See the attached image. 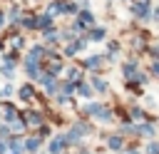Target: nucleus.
Wrapping results in <instances>:
<instances>
[{
	"label": "nucleus",
	"mask_w": 159,
	"mask_h": 154,
	"mask_svg": "<svg viewBox=\"0 0 159 154\" xmlns=\"http://www.w3.org/2000/svg\"><path fill=\"white\" fill-rule=\"evenodd\" d=\"M20 94H22V99H32V87H22Z\"/></svg>",
	"instance_id": "1"
},
{
	"label": "nucleus",
	"mask_w": 159,
	"mask_h": 154,
	"mask_svg": "<svg viewBox=\"0 0 159 154\" xmlns=\"http://www.w3.org/2000/svg\"><path fill=\"white\" fill-rule=\"evenodd\" d=\"M80 17H82V22H92V20H94V15H92V12H87V10H84V12H80Z\"/></svg>",
	"instance_id": "2"
},
{
	"label": "nucleus",
	"mask_w": 159,
	"mask_h": 154,
	"mask_svg": "<svg viewBox=\"0 0 159 154\" xmlns=\"http://www.w3.org/2000/svg\"><path fill=\"white\" fill-rule=\"evenodd\" d=\"M27 117H30V124H40V122H42V117H40L37 112H32V114H27Z\"/></svg>",
	"instance_id": "3"
},
{
	"label": "nucleus",
	"mask_w": 159,
	"mask_h": 154,
	"mask_svg": "<svg viewBox=\"0 0 159 154\" xmlns=\"http://www.w3.org/2000/svg\"><path fill=\"white\" fill-rule=\"evenodd\" d=\"M109 147H112V149H119V147H122V139L112 137V139H109Z\"/></svg>",
	"instance_id": "4"
},
{
	"label": "nucleus",
	"mask_w": 159,
	"mask_h": 154,
	"mask_svg": "<svg viewBox=\"0 0 159 154\" xmlns=\"http://www.w3.org/2000/svg\"><path fill=\"white\" fill-rule=\"evenodd\" d=\"M37 147H40V142H37V139H27V149H30V152H35Z\"/></svg>",
	"instance_id": "5"
},
{
	"label": "nucleus",
	"mask_w": 159,
	"mask_h": 154,
	"mask_svg": "<svg viewBox=\"0 0 159 154\" xmlns=\"http://www.w3.org/2000/svg\"><path fill=\"white\" fill-rule=\"evenodd\" d=\"M134 12H137L139 17H144V15H147V7H144V5H137V7H134Z\"/></svg>",
	"instance_id": "6"
},
{
	"label": "nucleus",
	"mask_w": 159,
	"mask_h": 154,
	"mask_svg": "<svg viewBox=\"0 0 159 154\" xmlns=\"http://www.w3.org/2000/svg\"><path fill=\"white\" fill-rule=\"evenodd\" d=\"M102 37H104V30H102V27H99V30H94V32H92V40H102Z\"/></svg>",
	"instance_id": "7"
},
{
	"label": "nucleus",
	"mask_w": 159,
	"mask_h": 154,
	"mask_svg": "<svg viewBox=\"0 0 159 154\" xmlns=\"http://www.w3.org/2000/svg\"><path fill=\"white\" fill-rule=\"evenodd\" d=\"M139 132H142V134H152V127H147V124H142V127H139Z\"/></svg>",
	"instance_id": "8"
},
{
	"label": "nucleus",
	"mask_w": 159,
	"mask_h": 154,
	"mask_svg": "<svg viewBox=\"0 0 159 154\" xmlns=\"http://www.w3.org/2000/svg\"><path fill=\"white\" fill-rule=\"evenodd\" d=\"M94 87H97V89H107V84H104V82H99V79H94Z\"/></svg>",
	"instance_id": "9"
},
{
	"label": "nucleus",
	"mask_w": 159,
	"mask_h": 154,
	"mask_svg": "<svg viewBox=\"0 0 159 154\" xmlns=\"http://www.w3.org/2000/svg\"><path fill=\"white\" fill-rule=\"evenodd\" d=\"M152 72H154V75H159V62H154V67H152Z\"/></svg>",
	"instance_id": "10"
},
{
	"label": "nucleus",
	"mask_w": 159,
	"mask_h": 154,
	"mask_svg": "<svg viewBox=\"0 0 159 154\" xmlns=\"http://www.w3.org/2000/svg\"><path fill=\"white\" fill-rule=\"evenodd\" d=\"M5 149H7V144H5V142H0V154H5Z\"/></svg>",
	"instance_id": "11"
},
{
	"label": "nucleus",
	"mask_w": 159,
	"mask_h": 154,
	"mask_svg": "<svg viewBox=\"0 0 159 154\" xmlns=\"http://www.w3.org/2000/svg\"><path fill=\"white\" fill-rule=\"evenodd\" d=\"M2 17H5V15H2V12H0V27H2V22H5V20H2Z\"/></svg>",
	"instance_id": "12"
},
{
	"label": "nucleus",
	"mask_w": 159,
	"mask_h": 154,
	"mask_svg": "<svg viewBox=\"0 0 159 154\" xmlns=\"http://www.w3.org/2000/svg\"><path fill=\"white\" fill-rule=\"evenodd\" d=\"M154 17H157V20H159V10H154Z\"/></svg>",
	"instance_id": "13"
},
{
	"label": "nucleus",
	"mask_w": 159,
	"mask_h": 154,
	"mask_svg": "<svg viewBox=\"0 0 159 154\" xmlns=\"http://www.w3.org/2000/svg\"><path fill=\"white\" fill-rule=\"evenodd\" d=\"M12 154H22V152H17V149H15V152H12Z\"/></svg>",
	"instance_id": "14"
},
{
	"label": "nucleus",
	"mask_w": 159,
	"mask_h": 154,
	"mask_svg": "<svg viewBox=\"0 0 159 154\" xmlns=\"http://www.w3.org/2000/svg\"><path fill=\"white\" fill-rule=\"evenodd\" d=\"M129 154H134V152H129Z\"/></svg>",
	"instance_id": "15"
}]
</instances>
